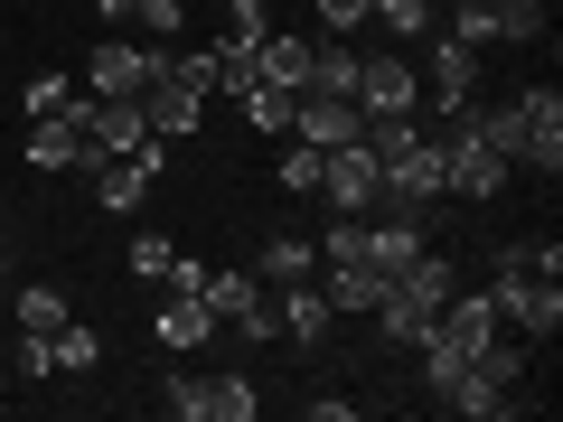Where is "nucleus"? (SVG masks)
<instances>
[{"mask_svg":"<svg viewBox=\"0 0 563 422\" xmlns=\"http://www.w3.org/2000/svg\"><path fill=\"white\" fill-rule=\"evenodd\" d=\"M479 291H488V310H498L517 338H554V329H563V273H544L536 244H498Z\"/></svg>","mask_w":563,"mask_h":422,"instance_id":"1","label":"nucleus"},{"mask_svg":"<svg viewBox=\"0 0 563 422\" xmlns=\"http://www.w3.org/2000/svg\"><path fill=\"white\" fill-rule=\"evenodd\" d=\"M451 198V169H442V132H413L395 151V160L376 169V207H395V216H432V207Z\"/></svg>","mask_w":563,"mask_h":422,"instance_id":"2","label":"nucleus"},{"mask_svg":"<svg viewBox=\"0 0 563 422\" xmlns=\"http://www.w3.org/2000/svg\"><path fill=\"white\" fill-rule=\"evenodd\" d=\"M76 122H85V160H132V151L161 141L141 95H76Z\"/></svg>","mask_w":563,"mask_h":422,"instance_id":"3","label":"nucleus"},{"mask_svg":"<svg viewBox=\"0 0 563 422\" xmlns=\"http://www.w3.org/2000/svg\"><path fill=\"white\" fill-rule=\"evenodd\" d=\"M169 413L179 422H254L263 395H254V376H188V385H169Z\"/></svg>","mask_w":563,"mask_h":422,"instance_id":"4","label":"nucleus"},{"mask_svg":"<svg viewBox=\"0 0 563 422\" xmlns=\"http://www.w3.org/2000/svg\"><path fill=\"white\" fill-rule=\"evenodd\" d=\"M310 198H329L339 216H376V151H366V141L320 151V188H310Z\"/></svg>","mask_w":563,"mask_h":422,"instance_id":"5","label":"nucleus"},{"mask_svg":"<svg viewBox=\"0 0 563 422\" xmlns=\"http://www.w3.org/2000/svg\"><path fill=\"white\" fill-rule=\"evenodd\" d=\"M517 132H526L517 169H544V179H554L563 169V95L554 85H517Z\"/></svg>","mask_w":563,"mask_h":422,"instance_id":"6","label":"nucleus"},{"mask_svg":"<svg viewBox=\"0 0 563 422\" xmlns=\"http://www.w3.org/2000/svg\"><path fill=\"white\" fill-rule=\"evenodd\" d=\"M357 113H422V66H404L395 47L357 57Z\"/></svg>","mask_w":563,"mask_h":422,"instance_id":"7","label":"nucleus"},{"mask_svg":"<svg viewBox=\"0 0 563 422\" xmlns=\"http://www.w3.org/2000/svg\"><path fill=\"white\" fill-rule=\"evenodd\" d=\"M141 113H151V132H161V141H188V132L207 122V95L179 76V66H169V76H151V85H141Z\"/></svg>","mask_w":563,"mask_h":422,"instance_id":"8","label":"nucleus"},{"mask_svg":"<svg viewBox=\"0 0 563 422\" xmlns=\"http://www.w3.org/2000/svg\"><path fill=\"white\" fill-rule=\"evenodd\" d=\"M151 338H161L169 357H188V347H207V338H217V310H207V291H179V281H169V301L151 310Z\"/></svg>","mask_w":563,"mask_h":422,"instance_id":"9","label":"nucleus"},{"mask_svg":"<svg viewBox=\"0 0 563 422\" xmlns=\"http://www.w3.org/2000/svg\"><path fill=\"white\" fill-rule=\"evenodd\" d=\"M470 95H479V47L442 38V47H432V66H422V103H442V113H461Z\"/></svg>","mask_w":563,"mask_h":422,"instance_id":"10","label":"nucleus"},{"mask_svg":"<svg viewBox=\"0 0 563 422\" xmlns=\"http://www.w3.org/2000/svg\"><path fill=\"white\" fill-rule=\"evenodd\" d=\"M141 85H151V47L95 38V57H85V95H141Z\"/></svg>","mask_w":563,"mask_h":422,"instance_id":"11","label":"nucleus"},{"mask_svg":"<svg viewBox=\"0 0 563 422\" xmlns=\"http://www.w3.org/2000/svg\"><path fill=\"white\" fill-rule=\"evenodd\" d=\"M85 169H95V207L132 216V207L151 198V169H161V141H151V151H132V160H85Z\"/></svg>","mask_w":563,"mask_h":422,"instance_id":"12","label":"nucleus"},{"mask_svg":"<svg viewBox=\"0 0 563 422\" xmlns=\"http://www.w3.org/2000/svg\"><path fill=\"white\" fill-rule=\"evenodd\" d=\"M291 132L320 141V151H339V141H357V132H366V113H357L347 95H301V103H291Z\"/></svg>","mask_w":563,"mask_h":422,"instance_id":"13","label":"nucleus"},{"mask_svg":"<svg viewBox=\"0 0 563 422\" xmlns=\"http://www.w3.org/2000/svg\"><path fill=\"white\" fill-rule=\"evenodd\" d=\"M282 338H291V347H320L329 338V320H339V310H329V291H320V273H310V281H282Z\"/></svg>","mask_w":563,"mask_h":422,"instance_id":"14","label":"nucleus"},{"mask_svg":"<svg viewBox=\"0 0 563 422\" xmlns=\"http://www.w3.org/2000/svg\"><path fill=\"white\" fill-rule=\"evenodd\" d=\"M29 169H85V122H76V103L47 113V122H29Z\"/></svg>","mask_w":563,"mask_h":422,"instance_id":"15","label":"nucleus"},{"mask_svg":"<svg viewBox=\"0 0 563 422\" xmlns=\"http://www.w3.org/2000/svg\"><path fill=\"white\" fill-rule=\"evenodd\" d=\"M254 66H263V85H291V95H301V85H310V38H301V29H263Z\"/></svg>","mask_w":563,"mask_h":422,"instance_id":"16","label":"nucleus"},{"mask_svg":"<svg viewBox=\"0 0 563 422\" xmlns=\"http://www.w3.org/2000/svg\"><path fill=\"white\" fill-rule=\"evenodd\" d=\"M310 273H320V244H310V235H291V225H282V235H263L254 281H273V291H282V281H310Z\"/></svg>","mask_w":563,"mask_h":422,"instance_id":"17","label":"nucleus"},{"mask_svg":"<svg viewBox=\"0 0 563 422\" xmlns=\"http://www.w3.org/2000/svg\"><path fill=\"white\" fill-rule=\"evenodd\" d=\"M301 95H347L357 103V47L347 38H310V85Z\"/></svg>","mask_w":563,"mask_h":422,"instance_id":"18","label":"nucleus"},{"mask_svg":"<svg viewBox=\"0 0 563 422\" xmlns=\"http://www.w3.org/2000/svg\"><path fill=\"white\" fill-rule=\"evenodd\" d=\"M320 291H329V310H339V320H347V310H376V301H385V281H376V273H357V263H329Z\"/></svg>","mask_w":563,"mask_h":422,"instance_id":"19","label":"nucleus"},{"mask_svg":"<svg viewBox=\"0 0 563 422\" xmlns=\"http://www.w3.org/2000/svg\"><path fill=\"white\" fill-rule=\"evenodd\" d=\"M57 329H66V291L57 281H29L20 291V338H57Z\"/></svg>","mask_w":563,"mask_h":422,"instance_id":"20","label":"nucleus"},{"mask_svg":"<svg viewBox=\"0 0 563 422\" xmlns=\"http://www.w3.org/2000/svg\"><path fill=\"white\" fill-rule=\"evenodd\" d=\"M47 357H57V376H85V366H103V329H85V320H66L57 338H47Z\"/></svg>","mask_w":563,"mask_h":422,"instance_id":"21","label":"nucleus"},{"mask_svg":"<svg viewBox=\"0 0 563 422\" xmlns=\"http://www.w3.org/2000/svg\"><path fill=\"white\" fill-rule=\"evenodd\" d=\"M366 20L395 29V47H404V38H422V29H442V0H376Z\"/></svg>","mask_w":563,"mask_h":422,"instance_id":"22","label":"nucleus"},{"mask_svg":"<svg viewBox=\"0 0 563 422\" xmlns=\"http://www.w3.org/2000/svg\"><path fill=\"white\" fill-rule=\"evenodd\" d=\"M244 122H254V132H291V103H301V95H291V85H244Z\"/></svg>","mask_w":563,"mask_h":422,"instance_id":"23","label":"nucleus"},{"mask_svg":"<svg viewBox=\"0 0 563 422\" xmlns=\"http://www.w3.org/2000/svg\"><path fill=\"white\" fill-rule=\"evenodd\" d=\"M273 179L291 188V198H310V188H320V141H301V132H291V151L273 160Z\"/></svg>","mask_w":563,"mask_h":422,"instance_id":"24","label":"nucleus"},{"mask_svg":"<svg viewBox=\"0 0 563 422\" xmlns=\"http://www.w3.org/2000/svg\"><path fill=\"white\" fill-rule=\"evenodd\" d=\"M66 103H76V85H66V76H38V85L20 95V113H29V122H47V113H66Z\"/></svg>","mask_w":563,"mask_h":422,"instance_id":"25","label":"nucleus"},{"mask_svg":"<svg viewBox=\"0 0 563 422\" xmlns=\"http://www.w3.org/2000/svg\"><path fill=\"white\" fill-rule=\"evenodd\" d=\"M179 20H188L179 0H141V10H132V29H141V38H169V47H179Z\"/></svg>","mask_w":563,"mask_h":422,"instance_id":"26","label":"nucleus"},{"mask_svg":"<svg viewBox=\"0 0 563 422\" xmlns=\"http://www.w3.org/2000/svg\"><path fill=\"white\" fill-rule=\"evenodd\" d=\"M263 29H273V10H263V0H225V38H235V47H254Z\"/></svg>","mask_w":563,"mask_h":422,"instance_id":"27","label":"nucleus"},{"mask_svg":"<svg viewBox=\"0 0 563 422\" xmlns=\"http://www.w3.org/2000/svg\"><path fill=\"white\" fill-rule=\"evenodd\" d=\"M347 29H366V0H320V38H347Z\"/></svg>","mask_w":563,"mask_h":422,"instance_id":"28","label":"nucleus"},{"mask_svg":"<svg viewBox=\"0 0 563 422\" xmlns=\"http://www.w3.org/2000/svg\"><path fill=\"white\" fill-rule=\"evenodd\" d=\"M132 273L161 281V273H169V235H132Z\"/></svg>","mask_w":563,"mask_h":422,"instance_id":"29","label":"nucleus"},{"mask_svg":"<svg viewBox=\"0 0 563 422\" xmlns=\"http://www.w3.org/2000/svg\"><path fill=\"white\" fill-rule=\"evenodd\" d=\"M132 10H141V0H95V20H132Z\"/></svg>","mask_w":563,"mask_h":422,"instance_id":"30","label":"nucleus"}]
</instances>
